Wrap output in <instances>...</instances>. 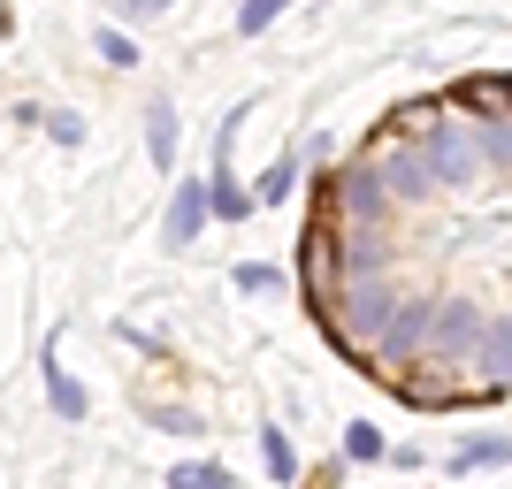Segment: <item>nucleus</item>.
<instances>
[{
	"instance_id": "obj_17",
	"label": "nucleus",
	"mask_w": 512,
	"mask_h": 489,
	"mask_svg": "<svg viewBox=\"0 0 512 489\" xmlns=\"http://www.w3.org/2000/svg\"><path fill=\"white\" fill-rule=\"evenodd\" d=\"M169 489H237V474L230 467H176Z\"/></svg>"
},
{
	"instance_id": "obj_2",
	"label": "nucleus",
	"mask_w": 512,
	"mask_h": 489,
	"mask_svg": "<svg viewBox=\"0 0 512 489\" xmlns=\"http://www.w3.org/2000/svg\"><path fill=\"white\" fill-rule=\"evenodd\" d=\"M421 161H428V176H436V192H459V184H474L482 176V138H474L467 123H428L421 130Z\"/></svg>"
},
{
	"instance_id": "obj_9",
	"label": "nucleus",
	"mask_w": 512,
	"mask_h": 489,
	"mask_svg": "<svg viewBox=\"0 0 512 489\" xmlns=\"http://www.w3.org/2000/svg\"><path fill=\"white\" fill-rule=\"evenodd\" d=\"M207 184H176V199H169V245H192L199 237V222H207Z\"/></svg>"
},
{
	"instance_id": "obj_23",
	"label": "nucleus",
	"mask_w": 512,
	"mask_h": 489,
	"mask_svg": "<svg viewBox=\"0 0 512 489\" xmlns=\"http://www.w3.org/2000/svg\"><path fill=\"white\" fill-rule=\"evenodd\" d=\"M100 62H107V69H130L138 54H130V39H123V31H100Z\"/></svg>"
},
{
	"instance_id": "obj_8",
	"label": "nucleus",
	"mask_w": 512,
	"mask_h": 489,
	"mask_svg": "<svg viewBox=\"0 0 512 489\" xmlns=\"http://www.w3.org/2000/svg\"><path fill=\"white\" fill-rule=\"evenodd\" d=\"M383 260H390L383 230H352V237H344V276H352V283H375V276H383Z\"/></svg>"
},
{
	"instance_id": "obj_6",
	"label": "nucleus",
	"mask_w": 512,
	"mask_h": 489,
	"mask_svg": "<svg viewBox=\"0 0 512 489\" xmlns=\"http://www.w3.org/2000/svg\"><path fill=\"white\" fill-rule=\"evenodd\" d=\"M428 329H436V298H406V314H398V329H390V344L375 352V360H421L428 352Z\"/></svg>"
},
{
	"instance_id": "obj_5",
	"label": "nucleus",
	"mask_w": 512,
	"mask_h": 489,
	"mask_svg": "<svg viewBox=\"0 0 512 489\" xmlns=\"http://www.w3.org/2000/svg\"><path fill=\"white\" fill-rule=\"evenodd\" d=\"M299 276H306V298L314 306H329L337 298V276H344V253H329V230H306V245H299Z\"/></svg>"
},
{
	"instance_id": "obj_16",
	"label": "nucleus",
	"mask_w": 512,
	"mask_h": 489,
	"mask_svg": "<svg viewBox=\"0 0 512 489\" xmlns=\"http://www.w3.org/2000/svg\"><path fill=\"white\" fill-rule=\"evenodd\" d=\"M474 138H482V161L512 169V123H505V115H497V123H474Z\"/></svg>"
},
{
	"instance_id": "obj_3",
	"label": "nucleus",
	"mask_w": 512,
	"mask_h": 489,
	"mask_svg": "<svg viewBox=\"0 0 512 489\" xmlns=\"http://www.w3.org/2000/svg\"><path fill=\"white\" fill-rule=\"evenodd\" d=\"M490 337V314L474 306V298H436V329H428V352L436 360H474Z\"/></svg>"
},
{
	"instance_id": "obj_20",
	"label": "nucleus",
	"mask_w": 512,
	"mask_h": 489,
	"mask_svg": "<svg viewBox=\"0 0 512 489\" xmlns=\"http://www.w3.org/2000/svg\"><path fill=\"white\" fill-rule=\"evenodd\" d=\"M344 451H352V459H383V436H375L367 421H352L344 428Z\"/></svg>"
},
{
	"instance_id": "obj_22",
	"label": "nucleus",
	"mask_w": 512,
	"mask_h": 489,
	"mask_svg": "<svg viewBox=\"0 0 512 489\" xmlns=\"http://www.w3.org/2000/svg\"><path fill=\"white\" fill-rule=\"evenodd\" d=\"M176 0H115V16L123 23H153V16H169Z\"/></svg>"
},
{
	"instance_id": "obj_18",
	"label": "nucleus",
	"mask_w": 512,
	"mask_h": 489,
	"mask_svg": "<svg viewBox=\"0 0 512 489\" xmlns=\"http://www.w3.org/2000/svg\"><path fill=\"white\" fill-rule=\"evenodd\" d=\"M283 8H291V0H245V8H237V31L253 39V31H268V23H276Z\"/></svg>"
},
{
	"instance_id": "obj_14",
	"label": "nucleus",
	"mask_w": 512,
	"mask_h": 489,
	"mask_svg": "<svg viewBox=\"0 0 512 489\" xmlns=\"http://www.w3.org/2000/svg\"><path fill=\"white\" fill-rule=\"evenodd\" d=\"M46 398H54V413H62V421H85V390L69 383L62 367H46Z\"/></svg>"
},
{
	"instance_id": "obj_1",
	"label": "nucleus",
	"mask_w": 512,
	"mask_h": 489,
	"mask_svg": "<svg viewBox=\"0 0 512 489\" xmlns=\"http://www.w3.org/2000/svg\"><path fill=\"white\" fill-rule=\"evenodd\" d=\"M398 314H406V298L390 291V283H352V291H344V314L329 321V329H337L352 352H383L390 329H398Z\"/></svg>"
},
{
	"instance_id": "obj_19",
	"label": "nucleus",
	"mask_w": 512,
	"mask_h": 489,
	"mask_svg": "<svg viewBox=\"0 0 512 489\" xmlns=\"http://www.w3.org/2000/svg\"><path fill=\"white\" fill-rule=\"evenodd\" d=\"M153 428H161V436H199V413H184V405H153Z\"/></svg>"
},
{
	"instance_id": "obj_24",
	"label": "nucleus",
	"mask_w": 512,
	"mask_h": 489,
	"mask_svg": "<svg viewBox=\"0 0 512 489\" xmlns=\"http://www.w3.org/2000/svg\"><path fill=\"white\" fill-rule=\"evenodd\" d=\"M46 130H54V146H85V123H77V115H46Z\"/></svg>"
},
{
	"instance_id": "obj_12",
	"label": "nucleus",
	"mask_w": 512,
	"mask_h": 489,
	"mask_svg": "<svg viewBox=\"0 0 512 489\" xmlns=\"http://www.w3.org/2000/svg\"><path fill=\"white\" fill-rule=\"evenodd\" d=\"M512 459V436H474V444L451 451V474H474V467H505Z\"/></svg>"
},
{
	"instance_id": "obj_11",
	"label": "nucleus",
	"mask_w": 512,
	"mask_h": 489,
	"mask_svg": "<svg viewBox=\"0 0 512 489\" xmlns=\"http://www.w3.org/2000/svg\"><path fill=\"white\" fill-rule=\"evenodd\" d=\"M260 459H268V474H276V489H291V482H299V451H291V436H283L276 421L260 428Z\"/></svg>"
},
{
	"instance_id": "obj_15",
	"label": "nucleus",
	"mask_w": 512,
	"mask_h": 489,
	"mask_svg": "<svg viewBox=\"0 0 512 489\" xmlns=\"http://www.w3.org/2000/svg\"><path fill=\"white\" fill-rule=\"evenodd\" d=\"M291 184H299V161L283 153V161H268V169H260V192H253V199H268V207H276V199H291Z\"/></svg>"
},
{
	"instance_id": "obj_13",
	"label": "nucleus",
	"mask_w": 512,
	"mask_h": 489,
	"mask_svg": "<svg viewBox=\"0 0 512 489\" xmlns=\"http://www.w3.org/2000/svg\"><path fill=\"white\" fill-rule=\"evenodd\" d=\"M474 367H490V383H512V321H490V337H482Z\"/></svg>"
},
{
	"instance_id": "obj_7",
	"label": "nucleus",
	"mask_w": 512,
	"mask_h": 489,
	"mask_svg": "<svg viewBox=\"0 0 512 489\" xmlns=\"http://www.w3.org/2000/svg\"><path fill=\"white\" fill-rule=\"evenodd\" d=\"M375 169H383V184H390V199H398V207H421L428 192H436V176H428V161L421 153H383V161H375Z\"/></svg>"
},
{
	"instance_id": "obj_21",
	"label": "nucleus",
	"mask_w": 512,
	"mask_h": 489,
	"mask_svg": "<svg viewBox=\"0 0 512 489\" xmlns=\"http://www.w3.org/2000/svg\"><path fill=\"white\" fill-rule=\"evenodd\" d=\"M276 268H268V260H245V268H237V291H276Z\"/></svg>"
},
{
	"instance_id": "obj_10",
	"label": "nucleus",
	"mask_w": 512,
	"mask_h": 489,
	"mask_svg": "<svg viewBox=\"0 0 512 489\" xmlns=\"http://www.w3.org/2000/svg\"><path fill=\"white\" fill-rule=\"evenodd\" d=\"M146 153H153V169H169V161H176V107L169 100L146 107Z\"/></svg>"
},
{
	"instance_id": "obj_4",
	"label": "nucleus",
	"mask_w": 512,
	"mask_h": 489,
	"mask_svg": "<svg viewBox=\"0 0 512 489\" xmlns=\"http://www.w3.org/2000/svg\"><path fill=\"white\" fill-rule=\"evenodd\" d=\"M390 207H398V199H390L383 169H352L344 176V222H352V230H383Z\"/></svg>"
}]
</instances>
